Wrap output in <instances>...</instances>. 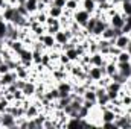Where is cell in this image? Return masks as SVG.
<instances>
[{
	"instance_id": "6da1fadb",
	"label": "cell",
	"mask_w": 131,
	"mask_h": 129,
	"mask_svg": "<svg viewBox=\"0 0 131 129\" xmlns=\"http://www.w3.org/2000/svg\"><path fill=\"white\" fill-rule=\"evenodd\" d=\"M105 76V68L104 67H96V65H90L87 68V81L85 84H92V82H98Z\"/></svg>"
},
{
	"instance_id": "7a4b0ae2",
	"label": "cell",
	"mask_w": 131,
	"mask_h": 129,
	"mask_svg": "<svg viewBox=\"0 0 131 129\" xmlns=\"http://www.w3.org/2000/svg\"><path fill=\"white\" fill-rule=\"evenodd\" d=\"M90 17H92V14L90 12H87L85 9H82L81 6L73 12V15H72V20L75 21V23H78L82 29L85 28V24H87V21L90 20Z\"/></svg>"
},
{
	"instance_id": "3957f363",
	"label": "cell",
	"mask_w": 131,
	"mask_h": 129,
	"mask_svg": "<svg viewBox=\"0 0 131 129\" xmlns=\"http://www.w3.org/2000/svg\"><path fill=\"white\" fill-rule=\"evenodd\" d=\"M57 88L60 91V97H67L73 93V82L72 81H67V79L58 81L57 82Z\"/></svg>"
},
{
	"instance_id": "277c9868",
	"label": "cell",
	"mask_w": 131,
	"mask_h": 129,
	"mask_svg": "<svg viewBox=\"0 0 131 129\" xmlns=\"http://www.w3.org/2000/svg\"><path fill=\"white\" fill-rule=\"evenodd\" d=\"M108 24H110L111 28H114V29H122V26L125 24V15H124L121 11L114 12L113 15L108 17Z\"/></svg>"
},
{
	"instance_id": "5b68a950",
	"label": "cell",
	"mask_w": 131,
	"mask_h": 129,
	"mask_svg": "<svg viewBox=\"0 0 131 129\" xmlns=\"http://www.w3.org/2000/svg\"><path fill=\"white\" fill-rule=\"evenodd\" d=\"M53 36H55V41H57V44L61 47L63 44L69 43V41H70V40H72L75 35L72 33V31H70V29H60L58 32L53 35Z\"/></svg>"
},
{
	"instance_id": "8992f818",
	"label": "cell",
	"mask_w": 131,
	"mask_h": 129,
	"mask_svg": "<svg viewBox=\"0 0 131 129\" xmlns=\"http://www.w3.org/2000/svg\"><path fill=\"white\" fill-rule=\"evenodd\" d=\"M0 128H6V129H12L17 128V119L11 114V112H3L2 114V122H0Z\"/></svg>"
},
{
	"instance_id": "52a82bcc",
	"label": "cell",
	"mask_w": 131,
	"mask_h": 129,
	"mask_svg": "<svg viewBox=\"0 0 131 129\" xmlns=\"http://www.w3.org/2000/svg\"><path fill=\"white\" fill-rule=\"evenodd\" d=\"M44 47H46V50H50V49H53L55 46H57V41H55V36L53 35H50V33H43V35H40L38 38H37Z\"/></svg>"
},
{
	"instance_id": "ba28073f",
	"label": "cell",
	"mask_w": 131,
	"mask_h": 129,
	"mask_svg": "<svg viewBox=\"0 0 131 129\" xmlns=\"http://www.w3.org/2000/svg\"><path fill=\"white\" fill-rule=\"evenodd\" d=\"M107 26H108V18H98V21H96V24H95V28H93L90 35L95 36V38H99Z\"/></svg>"
},
{
	"instance_id": "9c48e42d",
	"label": "cell",
	"mask_w": 131,
	"mask_h": 129,
	"mask_svg": "<svg viewBox=\"0 0 131 129\" xmlns=\"http://www.w3.org/2000/svg\"><path fill=\"white\" fill-rule=\"evenodd\" d=\"M130 41H131V38L128 36V33H121V35H117V36L114 38L113 46H116L119 50H125L127 46L130 44Z\"/></svg>"
},
{
	"instance_id": "30bf717a",
	"label": "cell",
	"mask_w": 131,
	"mask_h": 129,
	"mask_svg": "<svg viewBox=\"0 0 131 129\" xmlns=\"http://www.w3.org/2000/svg\"><path fill=\"white\" fill-rule=\"evenodd\" d=\"M108 58L105 55H102L101 52H95V53H90V65H96V67H104L107 64Z\"/></svg>"
},
{
	"instance_id": "8fae6325",
	"label": "cell",
	"mask_w": 131,
	"mask_h": 129,
	"mask_svg": "<svg viewBox=\"0 0 131 129\" xmlns=\"http://www.w3.org/2000/svg\"><path fill=\"white\" fill-rule=\"evenodd\" d=\"M121 33H122L121 29H114V28H111V26L108 24L99 38H104V40H108V41H111V43H113V41H114V38H116L117 35H121Z\"/></svg>"
},
{
	"instance_id": "7c38bea8",
	"label": "cell",
	"mask_w": 131,
	"mask_h": 129,
	"mask_svg": "<svg viewBox=\"0 0 131 129\" xmlns=\"http://www.w3.org/2000/svg\"><path fill=\"white\" fill-rule=\"evenodd\" d=\"M116 119V112L111 108H101V123H107V122H114Z\"/></svg>"
},
{
	"instance_id": "4fadbf2b",
	"label": "cell",
	"mask_w": 131,
	"mask_h": 129,
	"mask_svg": "<svg viewBox=\"0 0 131 129\" xmlns=\"http://www.w3.org/2000/svg\"><path fill=\"white\" fill-rule=\"evenodd\" d=\"M17 79H18V78H17V74H15L14 70L8 71V73H5V74H0V84H2V87H8V85L14 84Z\"/></svg>"
},
{
	"instance_id": "5bb4252c",
	"label": "cell",
	"mask_w": 131,
	"mask_h": 129,
	"mask_svg": "<svg viewBox=\"0 0 131 129\" xmlns=\"http://www.w3.org/2000/svg\"><path fill=\"white\" fill-rule=\"evenodd\" d=\"M21 91H23V94L28 97V99H32V97L35 96V91H37V82H35V81H31V79H28Z\"/></svg>"
},
{
	"instance_id": "9a60e30c",
	"label": "cell",
	"mask_w": 131,
	"mask_h": 129,
	"mask_svg": "<svg viewBox=\"0 0 131 129\" xmlns=\"http://www.w3.org/2000/svg\"><path fill=\"white\" fill-rule=\"evenodd\" d=\"M117 71L122 78L128 81L131 78V61L130 62H117Z\"/></svg>"
},
{
	"instance_id": "2e32d148",
	"label": "cell",
	"mask_w": 131,
	"mask_h": 129,
	"mask_svg": "<svg viewBox=\"0 0 131 129\" xmlns=\"http://www.w3.org/2000/svg\"><path fill=\"white\" fill-rule=\"evenodd\" d=\"M2 11H3V20H5L6 23H11V21H12V18H14V15H15V12H17V8L8 3Z\"/></svg>"
},
{
	"instance_id": "e0dca14e",
	"label": "cell",
	"mask_w": 131,
	"mask_h": 129,
	"mask_svg": "<svg viewBox=\"0 0 131 129\" xmlns=\"http://www.w3.org/2000/svg\"><path fill=\"white\" fill-rule=\"evenodd\" d=\"M44 97H46L47 100H50V102H57V100L60 99V91H58L57 85H55V87H47L46 91H44Z\"/></svg>"
},
{
	"instance_id": "ac0fdd59",
	"label": "cell",
	"mask_w": 131,
	"mask_h": 129,
	"mask_svg": "<svg viewBox=\"0 0 131 129\" xmlns=\"http://www.w3.org/2000/svg\"><path fill=\"white\" fill-rule=\"evenodd\" d=\"M46 12H47V15H49V17H53V18H61V17H63V14H64V8H58V6L49 5Z\"/></svg>"
},
{
	"instance_id": "d6986e66",
	"label": "cell",
	"mask_w": 131,
	"mask_h": 129,
	"mask_svg": "<svg viewBox=\"0 0 131 129\" xmlns=\"http://www.w3.org/2000/svg\"><path fill=\"white\" fill-rule=\"evenodd\" d=\"M81 8L93 15L96 12V9H98V3L95 0H81Z\"/></svg>"
},
{
	"instance_id": "ffe728a7",
	"label": "cell",
	"mask_w": 131,
	"mask_h": 129,
	"mask_svg": "<svg viewBox=\"0 0 131 129\" xmlns=\"http://www.w3.org/2000/svg\"><path fill=\"white\" fill-rule=\"evenodd\" d=\"M15 74H17V78L18 79H25V81H28L29 79V76H31V70L29 68H26V67H23L21 64H18L15 67Z\"/></svg>"
},
{
	"instance_id": "44dd1931",
	"label": "cell",
	"mask_w": 131,
	"mask_h": 129,
	"mask_svg": "<svg viewBox=\"0 0 131 129\" xmlns=\"http://www.w3.org/2000/svg\"><path fill=\"white\" fill-rule=\"evenodd\" d=\"M117 8H119V11H121L125 17H131V2L122 0V2L117 5Z\"/></svg>"
},
{
	"instance_id": "7402d4cb",
	"label": "cell",
	"mask_w": 131,
	"mask_h": 129,
	"mask_svg": "<svg viewBox=\"0 0 131 129\" xmlns=\"http://www.w3.org/2000/svg\"><path fill=\"white\" fill-rule=\"evenodd\" d=\"M66 55H67V58L72 61V62H78V59H79V52H78V49H76V46L75 47H72V49H69V50H66L64 52Z\"/></svg>"
},
{
	"instance_id": "603a6c76",
	"label": "cell",
	"mask_w": 131,
	"mask_h": 129,
	"mask_svg": "<svg viewBox=\"0 0 131 129\" xmlns=\"http://www.w3.org/2000/svg\"><path fill=\"white\" fill-rule=\"evenodd\" d=\"M25 8L28 9L29 15H31V14H35L37 9H38V0H26V2H25Z\"/></svg>"
},
{
	"instance_id": "cb8c5ba5",
	"label": "cell",
	"mask_w": 131,
	"mask_h": 129,
	"mask_svg": "<svg viewBox=\"0 0 131 129\" xmlns=\"http://www.w3.org/2000/svg\"><path fill=\"white\" fill-rule=\"evenodd\" d=\"M81 6V0H67L66 2V6L64 9H67V11H72V12H75L78 8Z\"/></svg>"
},
{
	"instance_id": "d4e9b609",
	"label": "cell",
	"mask_w": 131,
	"mask_h": 129,
	"mask_svg": "<svg viewBox=\"0 0 131 129\" xmlns=\"http://www.w3.org/2000/svg\"><path fill=\"white\" fill-rule=\"evenodd\" d=\"M131 56L128 55L127 50H121L117 55H116V62H130Z\"/></svg>"
},
{
	"instance_id": "484cf974",
	"label": "cell",
	"mask_w": 131,
	"mask_h": 129,
	"mask_svg": "<svg viewBox=\"0 0 131 129\" xmlns=\"http://www.w3.org/2000/svg\"><path fill=\"white\" fill-rule=\"evenodd\" d=\"M96 21H98V17H95V15H92L90 17V20L87 21V24H85V31L89 33H92V31H93V28H95V24H96Z\"/></svg>"
},
{
	"instance_id": "4316f807",
	"label": "cell",
	"mask_w": 131,
	"mask_h": 129,
	"mask_svg": "<svg viewBox=\"0 0 131 129\" xmlns=\"http://www.w3.org/2000/svg\"><path fill=\"white\" fill-rule=\"evenodd\" d=\"M8 35V23L5 20H0V38L5 40Z\"/></svg>"
},
{
	"instance_id": "83f0119b",
	"label": "cell",
	"mask_w": 131,
	"mask_h": 129,
	"mask_svg": "<svg viewBox=\"0 0 131 129\" xmlns=\"http://www.w3.org/2000/svg\"><path fill=\"white\" fill-rule=\"evenodd\" d=\"M35 18L38 23L41 24H46V20H47V12L46 11H41V12H35Z\"/></svg>"
},
{
	"instance_id": "f1b7e54d",
	"label": "cell",
	"mask_w": 131,
	"mask_h": 129,
	"mask_svg": "<svg viewBox=\"0 0 131 129\" xmlns=\"http://www.w3.org/2000/svg\"><path fill=\"white\" fill-rule=\"evenodd\" d=\"M8 71H11L9 64H8L6 61H2V62H0V74H5V73H8Z\"/></svg>"
},
{
	"instance_id": "f546056e",
	"label": "cell",
	"mask_w": 131,
	"mask_h": 129,
	"mask_svg": "<svg viewBox=\"0 0 131 129\" xmlns=\"http://www.w3.org/2000/svg\"><path fill=\"white\" fill-rule=\"evenodd\" d=\"M15 8H17V11H18L21 15H25V17H29V12H28V9L25 8V5H17Z\"/></svg>"
},
{
	"instance_id": "4dcf8cb0",
	"label": "cell",
	"mask_w": 131,
	"mask_h": 129,
	"mask_svg": "<svg viewBox=\"0 0 131 129\" xmlns=\"http://www.w3.org/2000/svg\"><path fill=\"white\" fill-rule=\"evenodd\" d=\"M66 2H67V0H52V2H50V5L58 6V8H64V6H66Z\"/></svg>"
},
{
	"instance_id": "1f68e13d",
	"label": "cell",
	"mask_w": 131,
	"mask_h": 129,
	"mask_svg": "<svg viewBox=\"0 0 131 129\" xmlns=\"http://www.w3.org/2000/svg\"><path fill=\"white\" fill-rule=\"evenodd\" d=\"M25 84H26V81H25V79H17V81H15V87H17L18 90H23Z\"/></svg>"
},
{
	"instance_id": "d6a6232c",
	"label": "cell",
	"mask_w": 131,
	"mask_h": 129,
	"mask_svg": "<svg viewBox=\"0 0 131 129\" xmlns=\"http://www.w3.org/2000/svg\"><path fill=\"white\" fill-rule=\"evenodd\" d=\"M6 5H8V2H6V0H0V9H3Z\"/></svg>"
},
{
	"instance_id": "836d02e7",
	"label": "cell",
	"mask_w": 131,
	"mask_h": 129,
	"mask_svg": "<svg viewBox=\"0 0 131 129\" xmlns=\"http://www.w3.org/2000/svg\"><path fill=\"white\" fill-rule=\"evenodd\" d=\"M125 50L128 52V55H130V56H131V41H130V44L127 46V49H125Z\"/></svg>"
},
{
	"instance_id": "e575fe53",
	"label": "cell",
	"mask_w": 131,
	"mask_h": 129,
	"mask_svg": "<svg viewBox=\"0 0 131 129\" xmlns=\"http://www.w3.org/2000/svg\"><path fill=\"white\" fill-rule=\"evenodd\" d=\"M25 2H26V0H15L17 5H25Z\"/></svg>"
},
{
	"instance_id": "d590c367",
	"label": "cell",
	"mask_w": 131,
	"mask_h": 129,
	"mask_svg": "<svg viewBox=\"0 0 131 129\" xmlns=\"http://www.w3.org/2000/svg\"><path fill=\"white\" fill-rule=\"evenodd\" d=\"M38 2H46L47 5H50V2H52V0H38Z\"/></svg>"
},
{
	"instance_id": "8d00e7d4",
	"label": "cell",
	"mask_w": 131,
	"mask_h": 129,
	"mask_svg": "<svg viewBox=\"0 0 131 129\" xmlns=\"http://www.w3.org/2000/svg\"><path fill=\"white\" fill-rule=\"evenodd\" d=\"M0 20H3V11L0 9Z\"/></svg>"
},
{
	"instance_id": "74e56055",
	"label": "cell",
	"mask_w": 131,
	"mask_h": 129,
	"mask_svg": "<svg viewBox=\"0 0 131 129\" xmlns=\"http://www.w3.org/2000/svg\"><path fill=\"white\" fill-rule=\"evenodd\" d=\"M2 43H3V40H2V38H0V44H2Z\"/></svg>"
},
{
	"instance_id": "f35d334b",
	"label": "cell",
	"mask_w": 131,
	"mask_h": 129,
	"mask_svg": "<svg viewBox=\"0 0 131 129\" xmlns=\"http://www.w3.org/2000/svg\"><path fill=\"white\" fill-rule=\"evenodd\" d=\"M0 55H2V53H0Z\"/></svg>"
},
{
	"instance_id": "ab89813d",
	"label": "cell",
	"mask_w": 131,
	"mask_h": 129,
	"mask_svg": "<svg viewBox=\"0 0 131 129\" xmlns=\"http://www.w3.org/2000/svg\"><path fill=\"white\" fill-rule=\"evenodd\" d=\"M130 93H131V91H130Z\"/></svg>"
}]
</instances>
